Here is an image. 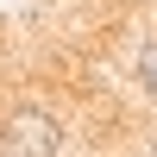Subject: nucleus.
I'll return each mask as SVG.
<instances>
[{
    "instance_id": "nucleus-1",
    "label": "nucleus",
    "mask_w": 157,
    "mask_h": 157,
    "mask_svg": "<svg viewBox=\"0 0 157 157\" xmlns=\"http://www.w3.org/2000/svg\"><path fill=\"white\" fill-rule=\"evenodd\" d=\"M0 145H6V157H57L63 151V120L50 107H19L0 126Z\"/></svg>"
},
{
    "instance_id": "nucleus-2",
    "label": "nucleus",
    "mask_w": 157,
    "mask_h": 157,
    "mask_svg": "<svg viewBox=\"0 0 157 157\" xmlns=\"http://www.w3.org/2000/svg\"><path fill=\"white\" fill-rule=\"evenodd\" d=\"M138 82H145V94L157 101V32L138 44Z\"/></svg>"
}]
</instances>
